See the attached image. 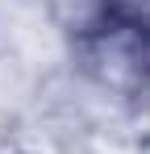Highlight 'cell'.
<instances>
[{
  "label": "cell",
  "instance_id": "1",
  "mask_svg": "<svg viewBox=\"0 0 150 154\" xmlns=\"http://www.w3.org/2000/svg\"><path fill=\"white\" fill-rule=\"evenodd\" d=\"M71 58L96 88L129 100L150 83V21L108 4L100 21L71 38Z\"/></svg>",
  "mask_w": 150,
  "mask_h": 154
}]
</instances>
